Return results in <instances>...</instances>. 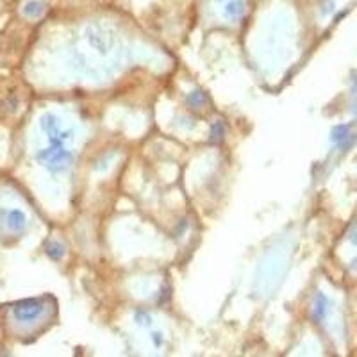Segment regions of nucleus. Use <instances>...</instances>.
<instances>
[{
  "label": "nucleus",
  "mask_w": 357,
  "mask_h": 357,
  "mask_svg": "<svg viewBox=\"0 0 357 357\" xmlns=\"http://www.w3.org/2000/svg\"><path fill=\"white\" fill-rule=\"evenodd\" d=\"M71 159H73V154L66 150L64 145H50L49 148H43L36 154V161L52 173L64 172L71 163Z\"/></svg>",
  "instance_id": "1"
},
{
  "label": "nucleus",
  "mask_w": 357,
  "mask_h": 357,
  "mask_svg": "<svg viewBox=\"0 0 357 357\" xmlns=\"http://www.w3.org/2000/svg\"><path fill=\"white\" fill-rule=\"evenodd\" d=\"M152 341H154L155 346H161L163 345V334L161 332H152Z\"/></svg>",
  "instance_id": "11"
},
{
  "label": "nucleus",
  "mask_w": 357,
  "mask_h": 357,
  "mask_svg": "<svg viewBox=\"0 0 357 357\" xmlns=\"http://www.w3.org/2000/svg\"><path fill=\"white\" fill-rule=\"evenodd\" d=\"M43 11H45V4L42 0H29L23 6V15L29 16V18H36V16L43 15Z\"/></svg>",
  "instance_id": "8"
},
{
  "label": "nucleus",
  "mask_w": 357,
  "mask_h": 357,
  "mask_svg": "<svg viewBox=\"0 0 357 357\" xmlns=\"http://www.w3.org/2000/svg\"><path fill=\"white\" fill-rule=\"evenodd\" d=\"M223 13H225L227 18L230 20H237L243 15V4L241 0H229V2H223Z\"/></svg>",
  "instance_id": "7"
},
{
  "label": "nucleus",
  "mask_w": 357,
  "mask_h": 357,
  "mask_svg": "<svg viewBox=\"0 0 357 357\" xmlns=\"http://www.w3.org/2000/svg\"><path fill=\"white\" fill-rule=\"evenodd\" d=\"M42 311L43 302L39 298H29V300H22L13 305V314L20 322H32L42 314Z\"/></svg>",
  "instance_id": "3"
},
{
  "label": "nucleus",
  "mask_w": 357,
  "mask_h": 357,
  "mask_svg": "<svg viewBox=\"0 0 357 357\" xmlns=\"http://www.w3.org/2000/svg\"><path fill=\"white\" fill-rule=\"evenodd\" d=\"M39 125H42V131H45L50 145H64V143L73 138V132L64 131V129L61 127L59 118L52 113L43 114V116L39 118Z\"/></svg>",
  "instance_id": "2"
},
{
  "label": "nucleus",
  "mask_w": 357,
  "mask_h": 357,
  "mask_svg": "<svg viewBox=\"0 0 357 357\" xmlns=\"http://www.w3.org/2000/svg\"><path fill=\"white\" fill-rule=\"evenodd\" d=\"M6 223H8V227L11 230H15V232H18V230L25 229L27 225V216L23 211L20 209H11L6 213Z\"/></svg>",
  "instance_id": "5"
},
{
  "label": "nucleus",
  "mask_w": 357,
  "mask_h": 357,
  "mask_svg": "<svg viewBox=\"0 0 357 357\" xmlns=\"http://www.w3.org/2000/svg\"><path fill=\"white\" fill-rule=\"evenodd\" d=\"M136 320H138V324H141V325H150V316L147 314V312H141L139 311L138 314H136Z\"/></svg>",
  "instance_id": "10"
},
{
  "label": "nucleus",
  "mask_w": 357,
  "mask_h": 357,
  "mask_svg": "<svg viewBox=\"0 0 357 357\" xmlns=\"http://www.w3.org/2000/svg\"><path fill=\"white\" fill-rule=\"evenodd\" d=\"M47 254H49L54 261H57L64 256V247L61 243H57V241H52V243H49V247H47Z\"/></svg>",
  "instance_id": "9"
},
{
  "label": "nucleus",
  "mask_w": 357,
  "mask_h": 357,
  "mask_svg": "<svg viewBox=\"0 0 357 357\" xmlns=\"http://www.w3.org/2000/svg\"><path fill=\"white\" fill-rule=\"evenodd\" d=\"M329 312V298L324 293H318L314 298V305H312V320L322 322Z\"/></svg>",
  "instance_id": "6"
},
{
  "label": "nucleus",
  "mask_w": 357,
  "mask_h": 357,
  "mask_svg": "<svg viewBox=\"0 0 357 357\" xmlns=\"http://www.w3.org/2000/svg\"><path fill=\"white\" fill-rule=\"evenodd\" d=\"M331 139L338 148L346 150V148H348L350 145H352V141H353L352 125H338V127H334L332 129Z\"/></svg>",
  "instance_id": "4"
},
{
  "label": "nucleus",
  "mask_w": 357,
  "mask_h": 357,
  "mask_svg": "<svg viewBox=\"0 0 357 357\" xmlns=\"http://www.w3.org/2000/svg\"><path fill=\"white\" fill-rule=\"evenodd\" d=\"M218 2H229V0H218Z\"/></svg>",
  "instance_id": "12"
}]
</instances>
